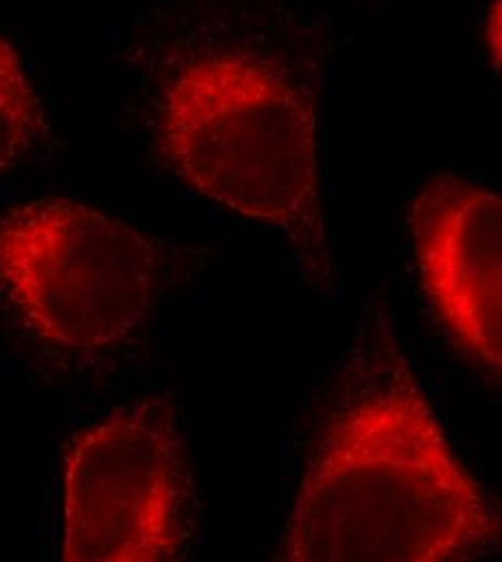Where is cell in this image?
<instances>
[{
	"instance_id": "obj_1",
	"label": "cell",
	"mask_w": 502,
	"mask_h": 562,
	"mask_svg": "<svg viewBox=\"0 0 502 562\" xmlns=\"http://www.w3.org/2000/svg\"><path fill=\"white\" fill-rule=\"evenodd\" d=\"M144 35L158 165L196 195L278 229L308 280L327 288L325 22L305 0H154Z\"/></svg>"
},
{
	"instance_id": "obj_2",
	"label": "cell",
	"mask_w": 502,
	"mask_h": 562,
	"mask_svg": "<svg viewBox=\"0 0 502 562\" xmlns=\"http://www.w3.org/2000/svg\"><path fill=\"white\" fill-rule=\"evenodd\" d=\"M499 550V508L455 454L386 314H370L312 432L274 559L457 562Z\"/></svg>"
},
{
	"instance_id": "obj_3",
	"label": "cell",
	"mask_w": 502,
	"mask_h": 562,
	"mask_svg": "<svg viewBox=\"0 0 502 562\" xmlns=\"http://www.w3.org/2000/svg\"><path fill=\"white\" fill-rule=\"evenodd\" d=\"M158 240L68 198L0 212V299L20 331L64 359L126 345L163 278Z\"/></svg>"
},
{
	"instance_id": "obj_4",
	"label": "cell",
	"mask_w": 502,
	"mask_h": 562,
	"mask_svg": "<svg viewBox=\"0 0 502 562\" xmlns=\"http://www.w3.org/2000/svg\"><path fill=\"white\" fill-rule=\"evenodd\" d=\"M193 539L196 487L169 398L126 403L74 435L62 479V561H182Z\"/></svg>"
},
{
	"instance_id": "obj_5",
	"label": "cell",
	"mask_w": 502,
	"mask_h": 562,
	"mask_svg": "<svg viewBox=\"0 0 502 562\" xmlns=\"http://www.w3.org/2000/svg\"><path fill=\"white\" fill-rule=\"evenodd\" d=\"M423 288L446 331L479 368L501 379L502 202L494 191L435 173L410 206Z\"/></svg>"
},
{
	"instance_id": "obj_6",
	"label": "cell",
	"mask_w": 502,
	"mask_h": 562,
	"mask_svg": "<svg viewBox=\"0 0 502 562\" xmlns=\"http://www.w3.org/2000/svg\"><path fill=\"white\" fill-rule=\"evenodd\" d=\"M48 140L42 98L18 50L0 33V176L31 162Z\"/></svg>"
},
{
	"instance_id": "obj_7",
	"label": "cell",
	"mask_w": 502,
	"mask_h": 562,
	"mask_svg": "<svg viewBox=\"0 0 502 562\" xmlns=\"http://www.w3.org/2000/svg\"><path fill=\"white\" fill-rule=\"evenodd\" d=\"M483 40L492 61V70L501 71L502 61V15L501 0H492L488 7L486 24H483Z\"/></svg>"
}]
</instances>
